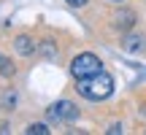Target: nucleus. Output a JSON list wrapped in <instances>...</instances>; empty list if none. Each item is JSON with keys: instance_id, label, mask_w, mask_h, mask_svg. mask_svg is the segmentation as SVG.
<instances>
[{"instance_id": "f257e3e1", "label": "nucleus", "mask_w": 146, "mask_h": 135, "mask_svg": "<svg viewBox=\"0 0 146 135\" xmlns=\"http://www.w3.org/2000/svg\"><path fill=\"white\" fill-rule=\"evenodd\" d=\"M78 95L87 100H106L111 97V92H114V78L108 76V73H95V76H87V78H78Z\"/></svg>"}, {"instance_id": "f03ea898", "label": "nucleus", "mask_w": 146, "mask_h": 135, "mask_svg": "<svg viewBox=\"0 0 146 135\" xmlns=\"http://www.w3.org/2000/svg\"><path fill=\"white\" fill-rule=\"evenodd\" d=\"M103 70V65H100V60L95 57V54H78L76 60L70 62V73H73V78H87V76H95V73H100Z\"/></svg>"}, {"instance_id": "7ed1b4c3", "label": "nucleus", "mask_w": 146, "mask_h": 135, "mask_svg": "<svg viewBox=\"0 0 146 135\" xmlns=\"http://www.w3.org/2000/svg\"><path fill=\"white\" fill-rule=\"evenodd\" d=\"M49 116L57 119V122H73V119L78 116V108H76L73 103H68V100H62V103H54V105H52Z\"/></svg>"}, {"instance_id": "20e7f679", "label": "nucleus", "mask_w": 146, "mask_h": 135, "mask_svg": "<svg viewBox=\"0 0 146 135\" xmlns=\"http://www.w3.org/2000/svg\"><path fill=\"white\" fill-rule=\"evenodd\" d=\"M16 52L19 54H33V41L27 35H19L16 38Z\"/></svg>"}, {"instance_id": "39448f33", "label": "nucleus", "mask_w": 146, "mask_h": 135, "mask_svg": "<svg viewBox=\"0 0 146 135\" xmlns=\"http://www.w3.org/2000/svg\"><path fill=\"white\" fill-rule=\"evenodd\" d=\"M141 43H143V38L130 35V38H125V41H122V46H125L127 52H138V49H141Z\"/></svg>"}, {"instance_id": "423d86ee", "label": "nucleus", "mask_w": 146, "mask_h": 135, "mask_svg": "<svg viewBox=\"0 0 146 135\" xmlns=\"http://www.w3.org/2000/svg\"><path fill=\"white\" fill-rule=\"evenodd\" d=\"M0 73H3V76H11V73H14V68H11V62L5 57H0Z\"/></svg>"}, {"instance_id": "0eeeda50", "label": "nucleus", "mask_w": 146, "mask_h": 135, "mask_svg": "<svg viewBox=\"0 0 146 135\" xmlns=\"http://www.w3.org/2000/svg\"><path fill=\"white\" fill-rule=\"evenodd\" d=\"M27 132H30V135H46L49 130L43 124H30V127H27Z\"/></svg>"}, {"instance_id": "6e6552de", "label": "nucleus", "mask_w": 146, "mask_h": 135, "mask_svg": "<svg viewBox=\"0 0 146 135\" xmlns=\"http://www.w3.org/2000/svg\"><path fill=\"white\" fill-rule=\"evenodd\" d=\"M68 3H70V5H84L87 0H68Z\"/></svg>"}, {"instance_id": "1a4fd4ad", "label": "nucleus", "mask_w": 146, "mask_h": 135, "mask_svg": "<svg viewBox=\"0 0 146 135\" xmlns=\"http://www.w3.org/2000/svg\"><path fill=\"white\" fill-rule=\"evenodd\" d=\"M114 3H122V0H114Z\"/></svg>"}]
</instances>
